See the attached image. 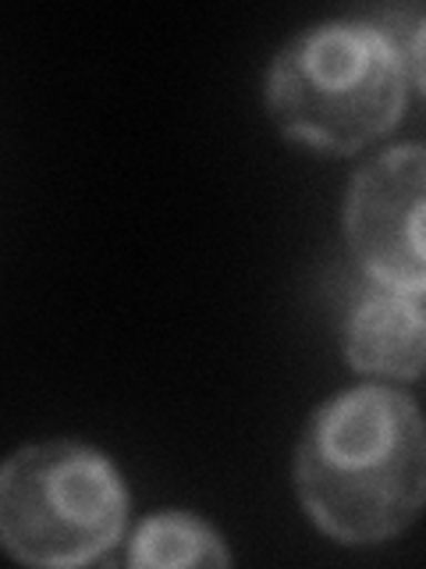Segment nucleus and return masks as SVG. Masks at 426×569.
Segmentation results:
<instances>
[{
  "label": "nucleus",
  "instance_id": "f257e3e1",
  "mask_svg": "<svg viewBox=\"0 0 426 569\" xmlns=\"http://www.w3.org/2000/svg\"><path fill=\"white\" fill-rule=\"evenodd\" d=\"M310 520L342 545H381L426 509V417L384 385L320 406L295 452Z\"/></svg>",
  "mask_w": 426,
  "mask_h": 569
},
{
  "label": "nucleus",
  "instance_id": "f03ea898",
  "mask_svg": "<svg viewBox=\"0 0 426 569\" xmlns=\"http://www.w3.org/2000/svg\"><path fill=\"white\" fill-rule=\"evenodd\" d=\"M405 79L395 36L369 22H324L274 58L266 111L302 147L355 153L398 124Z\"/></svg>",
  "mask_w": 426,
  "mask_h": 569
},
{
  "label": "nucleus",
  "instance_id": "0eeeda50",
  "mask_svg": "<svg viewBox=\"0 0 426 569\" xmlns=\"http://www.w3.org/2000/svg\"><path fill=\"white\" fill-rule=\"evenodd\" d=\"M413 76H416V82H419V89L426 93V22L416 29V40H413Z\"/></svg>",
  "mask_w": 426,
  "mask_h": 569
},
{
  "label": "nucleus",
  "instance_id": "20e7f679",
  "mask_svg": "<svg viewBox=\"0 0 426 569\" xmlns=\"http://www.w3.org/2000/svg\"><path fill=\"white\" fill-rule=\"evenodd\" d=\"M345 236L381 289L426 296V147H395L352 178Z\"/></svg>",
  "mask_w": 426,
  "mask_h": 569
},
{
  "label": "nucleus",
  "instance_id": "39448f33",
  "mask_svg": "<svg viewBox=\"0 0 426 569\" xmlns=\"http://www.w3.org/2000/svg\"><path fill=\"white\" fill-rule=\"evenodd\" d=\"M345 356L359 373L413 381L426 370V310L416 296L369 289L348 313Z\"/></svg>",
  "mask_w": 426,
  "mask_h": 569
},
{
  "label": "nucleus",
  "instance_id": "423d86ee",
  "mask_svg": "<svg viewBox=\"0 0 426 569\" xmlns=\"http://www.w3.org/2000/svg\"><path fill=\"white\" fill-rule=\"evenodd\" d=\"M132 566H227L231 551L203 520L189 512H156L142 520L129 548Z\"/></svg>",
  "mask_w": 426,
  "mask_h": 569
},
{
  "label": "nucleus",
  "instance_id": "7ed1b4c3",
  "mask_svg": "<svg viewBox=\"0 0 426 569\" xmlns=\"http://www.w3.org/2000/svg\"><path fill=\"white\" fill-rule=\"evenodd\" d=\"M129 523V491L103 452L40 441L0 470V538L26 566H85L111 551Z\"/></svg>",
  "mask_w": 426,
  "mask_h": 569
}]
</instances>
